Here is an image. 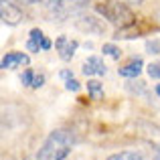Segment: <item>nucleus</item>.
<instances>
[{
    "label": "nucleus",
    "instance_id": "9",
    "mask_svg": "<svg viewBox=\"0 0 160 160\" xmlns=\"http://www.w3.org/2000/svg\"><path fill=\"white\" fill-rule=\"evenodd\" d=\"M81 71H83V75L91 77V75H103L108 69H106V63H103L102 57H87L81 65Z\"/></svg>",
    "mask_w": 160,
    "mask_h": 160
},
{
    "label": "nucleus",
    "instance_id": "1",
    "mask_svg": "<svg viewBox=\"0 0 160 160\" xmlns=\"http://www.w3.org/2000/svg\"><path fill=\"white\" fill-rule=\"evenodd\" d=\"M77 138L71 130H53L37 152V160H65L71 148L75 146Z\"/></svg>",
    "mask_w": 160,
    "mask_h": 160
},
{
    "label": "nucleus",
    "instance_id": "4",
    "mask_svg": "<svg viewBox=\"0 0 160 160\" xmlns=\"http://www.w3.org/2000/svg\"><path fill=\"white\" fill-rule=\"evenodd\" d=\"M75 28L87 35H103L106 32V22L95 14H87V12H79L75 16Z\"/></svg>",
    "mask_w": 160,
    "mask_h": 160
},
{
    "label": "nucleus",
    "instance_id": "20",
    "mask_svg": "<svg viewBox=\"0 0 160 160\" xmlns=\"http://www.w3.org/2000/svg\"><path fill=\"white\" fill-rule=\"evenodd\" d=\"M59 75H61V79L65 81V79L73 77V71H69V69H61V73H59Z\"/></svg>",
    "mask_w": 160,
    "mask_h": 160
},
{
    "label": "nucleus",
    "instance_id": "19",
    "mask_svg": "<svg viewBox=\"0 0 160 160\" xmlns=\"http://www.w3.org/2000/svg\"><path fill=\"white\" fill-rule=\"evenodd\" d=\"M45 85V75L43 73H39L35 77V81H32V85H31V89H39V87H43Z\"/></svg>",
    "mask_w": 160,
    "mask_h": 160
},
{
    "label": "nucleus",
    "instance_id": "21",
    "mask_svg": "<svg viewBox=\"0 0 160 160\" xmlns=\"http://www.w3.org/2000/svg\"><path fill=\"white\" fill-rule=\"evenodd\" d=\"M152 160H160V146L156 148V154H154V158H152Z\"/></svg>",
    "mask_w": 160,
    "mask_h": 160
},
{
    "label": "nucleus",
    "instance_id": "17",
    "mask_svg": "<svg viewBox=\"0 0 160 160\" xmlns=\"http://www.w3.org/2000/svg\"><path fill=\"white\" fill-rule=\"evenodd\" d=\"M146 51H148L150 55H156V53H160V41H158V39L146 41Z\"/></svg>",
    "mask_w": 160,
    "mask_h": 160
},
{
    "label": "nucleus",
    "instance_id": "2",
    "mask_svg": "<svg viewBox=\"0 0 160 160\" xmlns=\"http://www.w3.org/2000/svg\"><path fill=\"white\" fill-rule=\"evenodd\" d=\"M95 12L102 18H106L109 24H113L118 31L136 24V14L132 12V8L126 6L120 0H103V2H98L95 4Z\"/></svg>",
    "mask_w": 160,
    "mask_h": 160
},
{
    "label": "nucleus",
    "instance_id": "5",
    "mask_svg": "<svg viewBox=\"0 0 160 160\" xmlns=\"http://www.w3.org/2000/svg\"><path fill=\"white\" fill-rule=\"evenodd\" d=\"M0 16H2V22L8 24V27H16L24 20V14L16 4L8 2V0H2L0 2Z\"/></svg>",
    "mask_w": 160,
    "mask_h": 160
},
{
    "label": "nucleus",
    "instance_id": "12",
    "mask_svg": "<svg viewBox=\"0 0 160 160\" xmlns=\"http://www.w3.org/2000/svg\"><path fill=\"white\" fill-rule=\"evenodd\" d=\"M87 93L91 99H103V85L98 79H87Z\"/></svg>",
    "mask_w": 160,
    "mask_h": 160
},
{
    "label": "nucleus",
    "instance_id": "6",
    "mask_svg": "<svg viewBox=\"0 0 160 160\" xmlns=\"http://www.w3.org/2000/svg\"><path fill=\"white\" fill-rule=\"evenodd\" d=\"M49 49H51V41L45 37V32L41 28H31L27 41V51L39 53V51H49Z\"/></svg>",
    "mask_w": 160,
    "mask_h": 160
},
{
    "label": "nucleus",
    "instance_id": "13",
    "mask_svg": "<svg viewBox=\"0 0 160 160\" xmlns=\"http://www.w3.org/2000/svg\"><path fill=\"white\" fill-rule=\"evenodd\" d=\"M102 51H103V55H108V57H112V59H120V55H122L120 47H116L113 43H106L102 47Z\"/></svg>",
    "mask_w": 160,
    "mask_h": 160
},
{
    "label": "nucleus",
    "instance_id": "14",
    "mask_svg": "<svg viewBox=\"0 0 160 160\" xmlns=\"http://www.w3.org/2000/svg\"><path fill=\"white\" fill-rule=\"evenodd\" d=\"M35 77H37V73H35L32 69H24V71H22V75H20V81H22V85L31 87V85H32V81H35Z\"/></svg>",
    "mask_w": 160,
    "mask_h": 160
},
{
    "label": "nucleus",
    "instance_id": "22",
    "mask_svg": "<svg viewBox=\"0 0 160 160\" xmlns=\"http://www.w3.org/2000/svg\"><path fill=\"white\" fill-rule=\"evenodd\" d=\"M20 2H27V4H37V2H41V0H20Z\"/></svg>",
    "mask_w": 160,
    "mask_h": 160
},
{
    "label": "nucleus",
    "instance_id": "11",
    "mask_svg": "<svg viewBox=\"0 0 160 160\" xmlns=\"http://www.w3.org/2000/svg\"><path fill=\"white\" fill-rule=\"evenodd\" d=\"M106 160H146V158L140 152H136V150H122V152L109 154Z\"/></svg>",
    "mask_w": 160,
    "mask_h": 160
},
{
    "label": "nucleus",
    "instance_id": "7",
    "mask_svg": "<svg viewBox=\"0 0 160 160\" xmlns=\"http://www.w3.org/2000/svg\"><path fill=\"white\" fill-rule=\"evenodd\" d=\"M77 47H79L77 41L75 39H67L65 35H61L57 41H55V49L59 51V57H61L63 61H71L75 51H77Z\"/></svg>",
    "mask_w": 160,
    "mask_h": 160
},
{
    "label": "nucleus",
    "instance_id": "10",
    "mask_svg": "<svg viewBox=\"0 0 160 160\" xmlns=\"http://www.w3.org/2000/svg\"><path fill=\"white\" fill-rule=\"evenodd\" d=\"M142 67H144L142 59L136 57V59H132L130 63H126L124 67H120V69H118V73H120L122 77H126V79H136L138 75L142 73Z\"/></svg>",
    "mask_w": 160,
    "mask_h": 160
},
{
    "label": "nucleus",
    "instance_id": "3",
    "mask_svg": "<svg viewBox=\"0 0 160 160\" xmlns=\"http://www.w3.org/2000/svg\"><path fill=\"white\" fill-rule=\"evenodd\" d=\"M87 2H89V0H41V4H43V6L47 8V12L53 16L51 20L67 18L69 14L81 10L83 6H87Z\"/></svg>",
    "mask_w": 160,
    "mask_h": 160
},
{
    "label": "nucleus",
    "instance_id": "15",
    "mask_svg": "<svg viewBox=\"0 0 160 160\" xmlns=\"http://www.w3.org/2000/svg\"><path fill=\"white\" fill-rule=\"evenodd\" d=\"M128 89H130V91H134V93H138V95H148V91H146V87H144V83H142V81H134V83H130Z\"/></svg>",
    "mask_w": 160,
    "mask_h": 160
},
{
    "label": "nucleus",
    "instance_id": "16",
    "mask_svg": "<svg viewBox=\"0 0 160 160\" xmlns=\"http://www.w3.org/2000/svg\"><path fill=\"white\" fill-rule=\"evenodd\" d=\"M65 89L67 91H73V93H77L79 89H81V85H79V81L75 77H69V79H65Z\"/></svg>",
    "mask_w": 160,
    "mask_h": 160
},
{
    "label": "nucleus",
    "instance_id": "18",
    "mask_svg": "<svg viewBox=\"0 0 160 160\" xmlns=\"http://www.w3.org/2000/svg\"><path fill=\"white\" fill-rule=\"evenodd\" d=\"M146 71H148L150 79H160V63H150Z\"/></svg>",
    "mask_w": 160,
    "mask_h": 160
},
{
    "label": "nucleus",
    "instance_id": "24",
    "mask_svg": "<svg viewBox=\"0 0 160 160\" xmlns=\"http://www.w3.org/2000/svg\"><path fill=\"white\" fill-rule=\"evenodd\" d=\"M158 20H160V12H158Z\"/></svg>",
    "mask_w": 160,
    "mask_h": 160
},
{
    "label": "nucleus",
    "instance_id": "8",
    "mask_svg": "<svg viewBox=\"0 0 160 160\" xmlns=\"http://www.w3.org/2000/svg\"><path fill=\"white\" fill-rule=\"evenodd\" d=\"M31 59H28L27 53H18V51H12V53H6L0 61V67L2 69H14V67H22V65H28Z\"/></svg>",
    "mask_w": 160,
    "mask_h": 160
},
{
    "label": "nucleus",
    "instance_id": "23",
    "mask_svg": "<svg viewBox=\"0 0 160 160\" xmlns=\"http://www.w3.org/2000/svg\"><path fill=\"white\" fill-rule=\"evenodd\" d=\"M156 93L160 95V83H158V85H156Z\"/></svg>",
    "mask_w": 160,
    "mask_h": 160
}]
</instances>
